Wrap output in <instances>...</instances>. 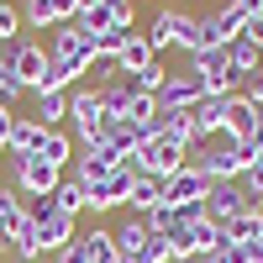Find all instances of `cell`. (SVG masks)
I'll list each match as a JSON object with an SVG mask.
<instances>
[{
    "label": "cell",
    "instance_id": "obj_1",
    "mask_svg": "<svg viewBox=\"0 0 263 263\" xmlns=\"http://www.w3.org/2000/svg\"><path fill=\"white\" fill-rule=\"evenodd\" d=\"M190 168H200L211 184H221V179H242V168H253V142H232L227 132H216L211 142L190 147Z\"/></svg>",
    "mask_w": 263,
    "mask_h": 263
},
{
    "label": "cell",
    "instance_id": "obj_2",
    "mask_svg": "<svg viewBox=\"0 0 263 263\" xmlns=\"http://www.w3.org/2000/svg\"><path fill=\"white\" fill-rule=\"evenodd\" d=\"M6 58H11V74H16V84H21L27 95L69 90V79H63V74L53 69V58H48V42H11Z\"/></svg>",
    "mask_w": 263,
    "mask_h": 263
},
{
    "label": "cell",
    "instance_id": "obj_3",
    "mask_svg": "<svg viewBox=\"0 0 263 263\" xmlns=\"http://www.w3.org/2000/svg\"><path fill=\"white\" fill-rule=\"evenodd\" d=\"M69 121H74V147H100L105 142V95H100V84H69Z\"/></svg>",
    "mask_w": 263,
    "mask_h": 263
},
{
    "label": "cell",
    "instance_id": "obj_4",
    "mask_svg": "<svg viewBox=\"0 0 263 263\" xmlns=\"http://www.w3.org/2000/svg\"><path fill=\"white\" fill-rule=\"evenodd\" d=\"M48 58H53V69L69 79V84H74V79H84V74L100 63V58H95V42L84 37L74 21H69V27H53V37H48Z\"/></svg>",
    "mask_w": 263,
    "mask_h": 263
},
{
    "label": "cell",
    "instance_id": "obj_5",
    "mask_svg": "<svg viewBox=\"0 0 263 263\" xmlns=\"http://www.w3.org/2000/svg\"><path fill=\"white\" fill-rule=\"evenodd\" d=\"M153 53H168V48H184V53H200V16H190L179 6H163L147 27Z\"/></svg>",
    "mask_w": 263,
    "mask_h": 263
},
{
    "label": "cell",
    "instance_id": "obj_6",
    "mask_svg": "<svg viewBox=\"0 0 263 263\" xmlns=\"http://www.w3.org/2000/svg\"><path fill=\"white\" fill-rule=\"evenodd\" d=\"M6 163H11V190L21 195V200H48V195L63 184V168H53L48 158H37V153H6Z\"/></svg>",
    "mask_w": 263,
    "mask_h": 263
},
{
    "label": "cell",
    "instance_id": "obj_7",
    "mask_svg": "<svg viewBox=\"0 0 263 263\" xmlns=\"http://www.w3.org/2000/svg\"><path fill=\"white\" fill-rule=\"evenodd\" d=\"M32 221H37V237H42V258H53L58 248H69L74 237H79V216L69 211H58V200L48 195V200H32Z\"/></svg>",
    "mask_w": 263,
    "mask_h": 263
},
{
    "label": "cell",
    "instance_id": "obj_8",
    "mask_svg": "<svg viewBox=\"0 0 263 263\" xmlns=\"http://www.w3.org/2000/svg\"><path fill=\"white\" fill-rule=\"evenodd\" d=\"M190 74L205 84V95H237V90H242V79H237L227 48H200V53H190Z\"/></svg>",
    "mask_w": 263,
    "mask_h": 263
},
{
    "label": "cell",
    "instance_id": "obj_9",
    "mask_svg": "<svg viewBox=\"0 0 263 263\" xmlns=\"http://www.w3.org/2000/svg\"><path fill=\"white\" fill-rule=\"evenodd\" d=\"M132 163H137V174H153V179H174V174L190 163V147H179L174 137H163V132H158V137H147V142L137 147V158H132Z\"/></svg>",
    "mask_w": 263,
    "mask_h": 263
},
{
    "label": "cell",
    "instance_id": "obj_10",
    "mask_svg": "<svg viewBox=\"0 0 263 263\" xmlns=\"http://www.w3.org/2000/svg\"><path fill=\"white\" fill-rule=\"evenodd\" d=\"M132 179H137V163H121L116 174H105V179H90L84 184V211H116V205H126V190H132Z\"/></svg>",
    "mask_w": 263,
    "mask_h": 263
},
{
    "label": "cell",
    "instance_id": "obj_11",
    "mask_svg": "<svg viewBox=\"0 0 263 263\" xmlns=\"http://www.w3.org/2000/svg\"><path fill=\"white\" fill-rule=\"evenodd\" d=\"M153 100H158V111H190L195 100H205V84L195 79L190 69H168V74H163V84H158V95H153Z\"/></svg>",
    "mask_w": 263,
    "mask_h": 263
},
{
    "label": "cell",
    "instance_id": "obj_12",
    "mask_svg": "<svg viewBox=\"0 0 263 263\" xmlns=\"http://www.w3.org/2000/svg\"><path fill=\"white\" fill-rule=\"evenodd\" d=\"M248 211H253V200L242 195L237 179H221V184L205 190V216H211L216 227H227V221H237V216H248Z\"/></svg>",
    "mask_w": 263,
    "mask_h": 263
},
{
    "label": "cell",
    "instance_id": "obj_13",
    "mask_svg": "<svg viewBox=\"0 0 263 263\" xmlns=\"http://www.w3.org/2000/svg\"><path fill=\"white\" fill-rule=\"evenodd\" d=\"M205 190H211V179H205V174L200 168H179V174H174V179H163V205L168 211H184V205H205Z\"/></svg>",
    "mask_w": 263,
    "mask_h": 263
},
{
    "label": "cell",
    "instance_id": "obj_14",
    "mask_svg": "<svg viewBox=\"0 0 263 263\" xmlns=\"http://www.w3.org/2000/svg\"><path fill=\"white\" fill-rule=\"evenodd\" d=\"M79 16L74 0H27V11H21V21L37 32H53V27H69V21Z\"/></svg>",
    "mask_w": 263,
    "mask_h": 263
},
{
    "label": "cell",
    "instance_id": "obj_15",
    "mask_svg": "<svg viewBox=\"0 0 263 263\" xmlns=\"http://www.w3.org/2000/svg\"><path fill=\"white\" fill-rule=\"evenodd\" d=\"M227 100H232V95H205V100L190 105V116H195V137H200V142H211L216 132H227Z\"/></svg>",
    "mask_w": 263,
    "mask_h": 263
},
{
    "label": "cell",
    "instance_id": "obj_16",
    "mask_svg": "<svg viewBox=\"0 0 263 263\" xmlns=\"http://www.w3.org/2000/svg\"><path fill=\"white\" fill-rule=\"evenodd\" d=\"M227 137L232 142H258V105L248 95H232L227 100Z\"/></svg>",
    "mask_w": 263,
    "mask_h": 263
},
{
    "label": "cell",
    "instance_id": "obj_17",
    "mask_svg": "<svg viewBox=\"0 0 263 263\" xmlns=\"http://www.w3.org/2000/svg\"><path fill=\"white\" fill-rule=\"evenodd\" d=\"M147 63H158V53H153L147 32L132 27V32H126V42H121V53H116V74H142Z\"/></svg>",
    "mask_w": 263,
    "mask_h": 263
},
{
    "label": "cell",
    "instance_id": "obj_18",
    "mask_svg": "<svg viewBox=\"0 0 263 263\" xmlns=\"http://www.w3.org/2000/svg\"><path fill=\"white\" fill-rule=\"evenodd\" d=\"M111 237H116V258H121V263H137L153 232H147V221H142V216H126V221H121Z\"/></svg>",
    "mask_w": 263,
    "mask_h": 263
},
{
    "label": "cell",
    "instance_id": "obj_19",
    "mask_svg": "<svg viewBox=\"0 0 263 263\" xmlns=\"http://www.w3.org/2000/svg\"><path fill=\"white\" fill-rule=\"evenodd\" d=\"M74 132H63V126H42V142H37V158H48L53 168H69L74 163Z\"/></svg>",
    "mask_w": 263,
    "mask_h": 263
},
{
    "label": "cell",
    "instance_id": "obj_20",
    "mask_svg": "<svg viewBox=\"0 0 263 263\" xmlns=\"http://www.w3.org/2000/svg\"><path fill=\"white\" fill-rule=\"evenodd\" d=\"M163 205V179H153V174H137L126 190V216H147Z\"/></svg>",
    "mask_w": 263,
    "mask_h": 263
},
{
    "label": "cell",
    "instance_id": "obj_21",
    "mask_svg": "<svg viewBox=\"0 0 263 263\" xmlns=\"http://www.w3.org/2000/svg\"><path fill=\"white\" fill-rule=\"evenodd\" d=\"M74 242H79L84 263H121V258H116V237H111V227H84V237H74Z\"/></svg>",
    "mask_w": 263,
    "mask_h": 263
},
{
    "label": "cell",
    "instance_id": "obj_22",
    "mask_svg": "<svg viewBox=\"0 0 263 263\" xmlns=\"http://www.w3.org/2000/svg\"><path fill=\"white\" fill-rule=\"evenodd\" d=\"M37 142H42V121L37 116H16L11 121V142H6V153H37Z\"/></svg>",
    "mask_w": 263,
    "mask_h": 263
},
{
    "label": "cell",
    "instance_id": "obj_23",
    "mask_svg": "<svg viewBox=\"0 0 263 263\" xmlns=\"http://www.w3.org/2000/svg\"><path fill=\"white\" fill-rule=\"evenodd\" d=\"M32 116H37L42 126H63V121H69V90H42Z\"/></svg>",
    "mask_w": 263,
    "mask_h": 263
},
{
    "label": "cell",
    "instance_id": "obj_24",
    "mask_svg": "<svg viewBox=\"0 0 263 263\" xmlns=\"http://www.w3.org/2000/svg\"><path fill=\"white\" fill-rule=\"evenodd\" d=\"M163 137H174L179 147H200V137H195V116L190 111H163Z\"/></svg>",
    "mask_w": 263,
    "mask_h": 263
},
{
    "label": "cell",
    "instance_id": "obj_25",
    "mask_svg": "<svg viewBox=\"0 0 263 263\" xmlns=\"http://www.w3.org/2000/svg\"><path fill=\"white\" fill-rule=\"evenodd\" d=\"M27 221V200L11 190V184H0V232L6 237H16V227Z\"/></svg>",
    "mask_w": 263,
    "mask_h": 263
},
{
    "label": "cell",
    "instance_id": "obj_26",
    "mask_svg": "<svg viewBox=\"0 0 263 263\" xmlns=\"http://www.w3.org/2000/svg\"><path fill=\"white\" fill-rule=\"evenodd\" d=\"M74 27H79V32H84V37H90V42H95V37H100V32H111V27H121V21H116V16H111V11H105V6H84V11H79V16H74Z\"/></svg>",
    "mask_w": 263,
    "mask_h": 263
},
{
    "label": "cell",
    "instance_id": "obj_27",
    "mask_svg": "<svg viewBox=\"0 0 263 263\" xmlns=\"http://www.w3.org/2000/svg\"><path fill=\"white\" fill-rule=\"evenodd\" d=\"M227 53H232V69H237V79H248V74L258 69V63H263V53L253 48L248 37H232V42H227Z\"/></svg>",
    "mask_w": 263,
    "mask_h": 263
},
{
    "label": "cell",
    "instance_id": "obj_28",
    "mask_svg": "<svg viewBox=\"0 0 263 263\" xmlns=\"http://www.w3.org/2000/svg\"><path fill=\"white\" fill-rule=\"evenodd\" d=\"M190 227H195V253H216L227 242V227H216L211 216H200V221H190Z\"/></svg>",
    "mask_w": 263,
    "mask_h": 263
},
{
    "label": "cell",
    "instance_id": "obj_29",
    "mask_svg": "<svg viewBox=\"0 0 263 263\" xmlns=\"http://www.w3.org/2000/svg\"><path fill=\"white\" fill-rule=\"evenodd\" d=\"M53 200H58V211L79 216V211H84V184H79V179H69V174H63V184L53 190Z\"/></svg>",
    "mask_w": 263,
    "mask_h": 263
},
{
    "label": "cell",
    "instance_id": "obj_30",
    "mask_svg": "<svg viewBox=\"0 0 263 263\" xmlns=\"http://www.w3.org/2000/svg\"><path fill=\"white\" fill-rule=\"evenodd\" d=\"M27 95L16 84V74H11V58H6V48H0V105H6V111H16V100Z\"/></svg>",
    "mask_w": 263,
    "mask_h": 263
},
{
    "label": "cell",
    "instance_id": "obj_31",
    "mask_svg": "<svg viewBox=\"0 0 263 263\" xmlns=\"http://www.w3.org/2000/svg\"><path fill=\"white\" fill-rule=\"evenodd\" d=\"M16 37H21V11H16V6H6V0H0V48H11Z\"/></svg>",
    "mask_w": 263,
    "mask_h": 263
},
{
    "label": "cell",
    "instance_id": "obj_32",
    "mask_svg": "<svg viewBox=\"0 0 263 263\" xmlns=\"http://www.w3.org/2000/svg\"><path fill=\"white\" fill-rule=\"evenodd\" d=\"M227 242H253L258 248V232H253V211L237 216V221H227Z\"/></svg>",
    "mask_w": 263,
    "mask_h": 263
},
{
    "label": "cell",
    "instance_id": "obj_33",
    "mask_svg": "<svg viewBox=\"0 0 263 263\" xmlns=\"http://www.w3.org/2000/svg\"><path fill=\"white\" fill-rule=\"evenodd\" d=\"M237 184H242V195H248L253 211H258V205H263V168H242V179H237Z\"/></svg>",
    "mask_w": 263,
    "mask_h": 263
},
{
    "label": "cell",
    "instance_id": "obj_34",
    "mask_svg": "<svg viewBox=\"0 0 263 263\" xmlns=\"http://www.w3.org/2000/svg\"><path fill=\"white\" fill-rule=\"evenodd\" d=\"M237 37H248V42H253V48L263 53V11H258V16L248 21V27H242V32H237Z\"/></svg>",
    "mask_w": 263,
    "mask_h": 263
},
{
    "label": "cell",
    "instance_id": "obj_35",
    "mask_svg": "<svg viewBox=\"0 0 263 263\" xmlns=\"http://www.w3.org/2000/svg\"><path fill=\"white\" fill-rule=\"evenodd\" d=\"M53 263H84V253H79V242H69V248H58V253H53Z\"/></svg>",
    "mask_w": 263,
    "mask_h": 263
},
{
    "label": "cell",
    "instance_id": "obj_36",
    "mask_svg": "<svg viewBox=\"0 0 263 263\" xmlns=\"http://www.w3.org/2000/svg\"><path fill=\"white\" fill-rule=\"evenodd\" d=\"M11 121H16V111L0 105V153H6V142H11Z\"/></svg>",
    "mask_w": 263,
    "mask_h": 263
},
{
    "label": "cell",
    "instance_id": "obj_37",
    "mask_svg": "<svg viewBox=\"0 0 263 263\" xmlns=\"http://www.w3.org/2000/svg\"><path fill=\"white\" fill-rule=\"evenodd\" d=\"M253 232H258V242H263V205L253 211Z\"/></svg>",
    "mask_w": 263,
    "mask_h": 263
},
{
    "label": "cell",
    "instance_id": "obj_38",
    "mask_svg": "<svg viewBox=\"0 0 263 263\" xmlns=\"http://www.w3.org/2000/svg\"><path fill=\"white\" fill-rule=\"evenodd\" d=\"M253 168H263V137L253 142Z\"/></svg>",
    "mask_w": 263,
    "mask_h": 263
},
{
    "label": "cell",
    "instance_id": "obj_39",
    "mask_svg": "<svg viewBox=\"0 0 263 263\" xmlns=\"http://www.w3.org/2000/svg\"><path fill=\"white\" fill-rule=\"evenodd\" d=\"M179 263H211V258H205V253H195V258H179Z\"/></svg>",
    "mask_w": 263,
    "mask_h": 263
},
{
    "label": "cell",
    "instance_id": "obj_40",
    "mask_svg": "<svg viewBox=\"0 0 263 263\" xmlns=\"http://www.w3.org/2000/svg\"><path fill=\"white\" fill-rule=\"evenodd\" d=\"M253 263H263V242H258V248H253Z\"/></svg>",
    "mask_w": 263,
    "mask_h": 263
},
{
    "label": "cell",
    "instance_id": "obj_41",
    "mask_svg": "<svg viewBox=\"0 0 263 263\" xmlns=\"http://www.w3.org/2000/svg\"><path fill=\"white\" fill-rule=\"evenodd\" d=\"M74 6H79V11H84V6H100V0H74Z\"/></svg>",
    "mask_w": 263,
    "mask_h": 263
},
{
    "label": "cell",
    "instance_id": "obj_42",
    "mask_svg": "<svg viewBox=\"0 0 263 263\" xmlns=\"http://www.w3.org/2000/svg\"><path fill=\"white\" fill-rule=\"evenodd\" d=\"M16 263H48V258H16Z\"/></svg>",
    "mask_w": 263,
    "mask_h": 263
}]
</instances>
